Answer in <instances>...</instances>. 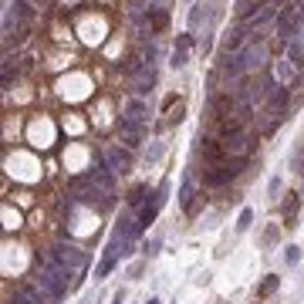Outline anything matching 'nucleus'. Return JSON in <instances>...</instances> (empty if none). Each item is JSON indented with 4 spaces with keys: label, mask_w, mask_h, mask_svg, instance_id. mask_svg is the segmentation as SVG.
<instances>
[{
    "label": "nucleus",
    "mask_w": 304,
    "mask_h": 304,
    "mask_svg": "<svg viewBox=\"0 0 304 304\" xmlns=\"http://www.w3.org/2000/svg\"><path fill=\"white\" fill-rule=\"evenodd\" d=\"M54 260L61 264V267L71 274V277H81L85 274V267H88V254L85 250H78L75 244H54Z\"/></svg>",
    "instance_id": "obj_1"
},
{
    "label": "nucleus",
    "mask_w": 304,
    "mask_h": 304,
    "mask_svg": "<svg viewBox=\"0 0 304 304\" xmlns=\"http://www.w3.org/2000/svg\"><path fill=\"white\" fill-rule=\"evenodd\" d=\"M304 27V11L301 7H294V4H284V11L277 14V21H274V31L281 37V44L294 41V34Z\"/></svg>",
    "instance_id": "obj_2"
},
{
    "label": "nucleus",
    "mask_w": 304,
    "mask_h": 304,
    "mask_svg": "<svg viewBox=\"0 0 304 304\" xmlns=\"http://www.w3.org/2000/svg\"><path fill=\"white\" fill-rule=\"evenodd\" d=\"M244 166H247V159H226V162H220V166H206L203 183H206V186H223V183L236 179Z\"/></svg>",
    "instance_id": "obj_3"
},
{
    "label": "nucleus",
    "mask_w": 304,
    "mask_h": 304,
    "mask_svg": "<svg viewBox=\"0 0 304 304\" xmlns=\"http://www.w3.org/2000/svg\"><path fill=\"white\" fill-rule=\"evenodd\" d=\"M220 146H223L226 159H250V135H247V129H236V132H223Z\"/></svg>",
    "instance_id": "obj_4"
},
{
    "label": "nucleus",
    "mask_w": 304,
    "mask_h": 304,
    "mask_svg": "<svg viewBox=\"0 0 304 304\" xmlns=\"http://www.w3.org/2000/svg\"><path fill=\"white\" fill-rule=\"evenodd\" d=\"M88 176H91V183H95V186H98V190L105 193L108 200H112V196H115V172L108 169L105 156H95V166H91Z\"/></svg>",
    "instance_id": "obj_5"
},
{
    "label": "nucleus",
    "mask_w": 304,
    "mask_h": 304,
    "mask_svg": "<svg viewBox=\"0 0 304 304\" xmlns=\"http://www.w3.org/2000/svg\"><path fill=\"white\" fill-rule=\"evenodd\" d=\"M240 61H244V71H247V75L260 71V65L267 61V47H264V41H250V44L240 51Z\"/></svg>",
    "instance_id": "obj_6"
},
{
    "label": "nucleus",
    "mask_w": 304,
    "mask_h": 304,
    "mask_svg": "<svg viewBox=\"0 0 304 304\" xmlns=\"http://www.w3.org/2000/svg\"><path fill=\"white\" fill-rule=\"evenodd\" d=\"M101 156H105V162H108V169H112L115 176H125V172L132 169V156H129V149L112 146V149H105Z\"/></svg>",
    "instance_id": "obj_7"
},
{
    "label": "nucleus",
    "mask_w": 304,
    "mask_h": 304,
    "mask_svg": "<svg viewBox=\"0 0 304 304\" xmlns=\"http://www.w3.org/2000/svg\"><path fill=\"white\" fill-rule=\"evenodd\" d=\"M142 125H135V122H129V118H118V139H122V146L125 149H139L142 146Z\"/></svg>",
    "instance_id": "obj_8"
},
{
    "label": "nucleus",
    "mask_w": 304,
    "mask_h": 304,
    "mask_svg": "<svg viewBox=\"0 0 304 304\" xmlns=\"http://www.w3.org/2000/svg\"><path fill=\"white\" fill-rule=\"evenodd\" d=\"M193 44H196V37H193V34H179V37H176V47H172V61H169V65H172V68H186V65H190Z\"/></svg>",
    "instance_id": "obj_9"
},
{
    "label": "nucleus",
    "mask_w": 304,
    "mask_h": 304,
    "mask_svg": "<svg viewBox=\"0 0 304 304\" xmlns=\"http://www.w3.org/2000/svg\"><path fill=\"white\" fill-rule=\"evenodd\" d=\"M11 304H51V301H47L44 294H41V287L31 281V284H21V287L14 291Z\"/></svg>",
    "instance_id": "obj_10"
},
{
    "label": "nucleus",
    "mask_w": 304,
    "mask_h": 304,
    "mask_svg": "<svg viewBox=\"0 0 304 304\" xmlns=\"http://www.w3.org/2000/svg\"><path fill=\"white\" fill-rule=\"evenodd\" d=\"M274 78H277V85H291V81L297 78V65H294L287 54L277 57V61H274Z\"/></svg>",
    "instance_id": "obj_11"
},
{
    "label": "nucleus",
    "mask_w": 304,
    "mask_h": 304,
    "mask_svg": "<svg viewBox=\"0 0 304 304\" xmlns=\"http://www.w3.org/2000/svg\"><path fill=\"white\" fill-rule=\"evenodd\" d=\"M200 152H203V162H206V166H220V162H226V152H223V146H220L216 139H203Z\"/></svg>",
    "instance_id": "obj_12"
},
{
    "label": "nucleus",
    "mask_w": 304,
    "mask_h": 304,
    "mask_svg": "<svg viewBox=\"0 0 304 304\" xmlns=\"http://www.w3.org/2000/svg\"><path fill=\"white\" fill-rule=\"evenodd\" d=\"M122 118H129V122H135V125H142V129H146V125H149V108L139 98H132L129 105H125V115H122Z\"/></svg>",
    "instance_id": "obj_13"
},
{
    "label": "nucleus",
    "mask_w": 304,
    "mask_h": 304,
    "mask_svg": "<svg viewBox=\"0 0 304 304\" xmlns=\"http://www.w3.org/2000/svg\"><path fill=\"white\" fill-rule=\"evenodd\" d=\"M297 206H301V193H287L281 203V216H284V226H294V216H297Z\"/></svg>",
    "instance_id": "obj_14"
},
{
    "label": "nucleus",
    "mask_w": 304,
    "mask_h": 304,
    "mask_svg": "<svg viewBox=\"0 0 304 304\" xmlns=\"http://www.w3.org/2000/svg\"><path fill=\"white\" fill-rule=\"evenodd\" d=\"M7 17H17L21 24H31L34 21V4L31 0H14L11 7H7Z\"/></svg>",
    "instance_id": "obj_15"
},
{
    "label": "nucleus",
    "mask_w": 304,
    "mask_h": 304,
    "mask_svg": "<svg viewBox=\"0 0 304 304\" xmlns=\"http://www.w3.org/2000/svg\"><path fill=\"white\" fill-rule=\"evenodd\" d=\"M132 85H135V95H149V91H152V85H156V68L149 65L146 71H142V75L132 81Z\"/></svg>",
    "instance_id": "obj_16"
},
{
    "label": "nucleus",
    "mask_w": 304,
    "mask_h": 304,
    "mask_svg": "<svg viewBox=\"0 0 304 304\" xmlns=\"http://www.w3.org/2000/svg\"><path fill=\"white\" fill-rule=\"evenodd\" d=\"M206 17H210V4H203V0H196V4L190 7V34L196 31V27H200V24L206 21Z\"/></svg>",
    "instance_id": "obj_17"
},
{
    "label": "nucleus",
    "mask_w": 304,
    "mask_h": 304,
    "mask_svg": "<svg viewBox=\"0 0 304 304\" xmlns=\"http://www.w3.org/2000/svg\"><path fill=\"white\" fill-rule=\"evenodd\" d=\"M152 14V24H149V34H162L169 27V14L162 11V7H159V11H149Z\"/></svg>",
    "instance_id": "obj_18"
},
{
    "label": "nucleus",
    "mask_w": 304,
    "mask_h": 304,
    "mask_svg": "<svg viewBox=\"0 0 304 304\" xmlns=\"http://www.w3.org/2000/svg\"><path fill=\"white\" fill-rule=\"evenodd\" d=\"M146 196H152V193H149V186H135V190L125 196L129 210H135V206H146Z\"/></svg>",
    "instance_id": "obj_19"
},
{
    "label": "nucleus",
    "mask_w": 304,
    "mask_h": 304,
    "mask_svg": "<svg viewBox=\"0 0 304 304\" xmlns=\"http://www.w3.org/2000/svg\"><path fill=\"white\" fill-rule=\"evenodd\" d=\"M277 284H281V277H277V274H270L267 281L257 287V297H267V294H274V291H277Z\"/></svg>",
    "instance_id": "obj_20"
},
{
    "label": "nucleus",
    "mask_w": 304,
    "mask_h": 304,
    "mask_svg": "<svg viewBox=\"0 0 304 304\" xmlns=\"http://www.w3.org/2000/svg\"><path fill=\"white\" fill-rule=\"evenodd\" d=\"M250 223H254V210H244V213H240V220H236V230H247Z\"/></svg>",
    "instance_id": "obj_21"
},
{
    "label": "nucleus",
    "mask_w": 304,
    "mask_h": 304,
    "mask_svg": "<svg viewBox=\"0 0 304 304\" xmlns=\"http://www.w3.org/2000/svg\"><path fill=\"white\" fill-rule=\"evenodd\" d=\"M277 230H281V226L270 223V226H267V233H264V244H274V240H277Z\"/></svg>",
    "instance_id": "obj_22"
},
{
    "label": "nucleus",
    "mask_w": 304,
    "mask_h": 304,
    "mask_svg": "<svg viewBox=\"0 0 304 304\" xmlns=\"http://www.w3.org/2000/svg\"><path fill=\"white\" fill-rule=\"evenodd\" d=\"M301 260V247H287V264H297Z\"/></svg>",
    "instance_id": "obj_23"
},
{
    "label": "nucleus",
    "mask_w": 304,
    "mask_h": 304,
    "mask_svg": "<svg viewBox=\"0 0 304 304\" xmlns=\"http://www.w3.org/2000/svg\"><path fill=\"white\" fill-rule=\"evenodd\" d=\"M31 4H34V7H41V4H44V0H31Z\"/></svg>",
    "instance_id": "obj_24"
},
{
    "label": "nucleus",
    "mask_w": 304,
    "mask_h": 304,
    "mask_svg": "<svg viewBox=\"0 0 304 304\" xmlns=\"http://www.w3.org/2000/svg\"><path fill=\"white\" fill-rule=\"evenodd\" d=\"M146 304H162V301H156V297H152V301H146Z\"/></svg>",
    "instance_id": "obj_25"
},
{
    "label": "nucleus",
    "mask_w": 304,
    "mask_h": 304,
    "mask_svg": "<svg viewBox=\"0 0 304 304\" xmlns=\"http://www.w3.org/2000/svg\"><path fill=\"white\" fill-rule=\"evenodd\" d=\"M301 200H304V193H301Z\"/></svg>",
    "instance_id": "obj_26"
},
{
    "label": "nucleus",
    "mask_w": 304,
    "mask_h": 304,
    "mask_svg": "<svg viewBox=\"0 0 304 304\" xmlns=\"http://www.w3.org/2000/svg\"><path fill=\"white\" fill-rule=\"evenodd\" d=\"M301 11H304V4H301Z\"/></svg>",
    "instance_id": "obj_27"
}]
</instances>
